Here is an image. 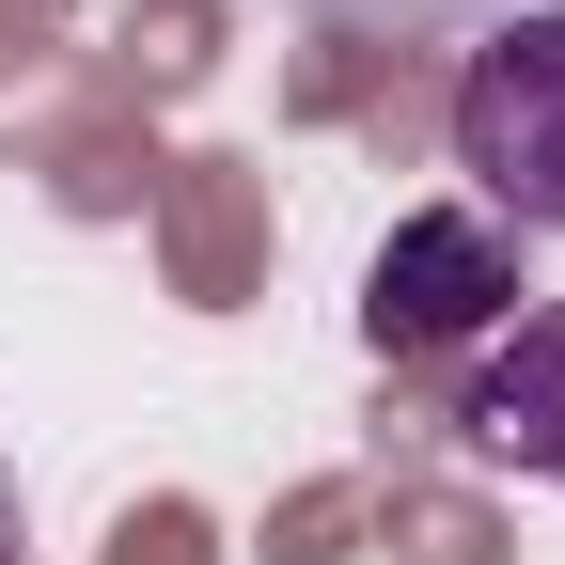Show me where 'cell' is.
<instances>
[{"mask_svg":"<svg viewBox=\"0 0 565 565\" xmlns=\"http://www.w3.org/2000/svg\"><path fill=\"white\" fill-rule=\"evenodd\" d=\"M456 173L519 252L565 236V0L487 17V47L456 63Z\"/></svg>","mask_w":565,"mask_h":565,"instance_id":"obj_1","label":"cell"},{"mask_svg":"<svg viewBox=\"0 0 565 565\" xmlns=\"http://www.w3.org/2000/svg\"><path fill=\"white\" fill-rule=\"evenodd\" d=\"M0 565H17V471H0Z\"/></svg>","mask_w":565,"mask_h":565,"instance_id":"obj_5","label":"cell"},{"mask_svg":"<svg viewBox=\"0 0 565 565\" xmlns=\"http://www.w3.org/2000/svg\"><path fill=\"white\" fill-rule=\"evenodd\" d=\"M519 299H534L519 236L487 221V204H408L377 236V267H362V345L377 362H440V345H487Z\"/></svg>","mask_w":565,"mask_h":565,"instance_id":"obj_2","label":"cell"},{"mask_svg":"<svg viewBox=\"0 0 565 565\" xmlns=\"http://www.w3.org/2000/svg\"><path fill=\"white\" fill-rule=\"evenodd\" d=\"M456 424H471V456H503V471L565 487V299H519L503 330H487V362H471Z\"/></svg>","mask_w":565,"mask_h":565,"instance_id":"obj_3","label":"cell"},{"mask_svg":"<svg viewBox=\"0 0 565 565\" xmlns=\"http://www.w3.org/2000/svg\"><path fill=\"white\" fill-rule=\"evenodd\" d=\"M299 17H330V32H487L519 0H299Z\"/></svg>","mask_w":565,"mask_h":565,"instance_id":"obj_4","label":"cell"}]
</instances>
